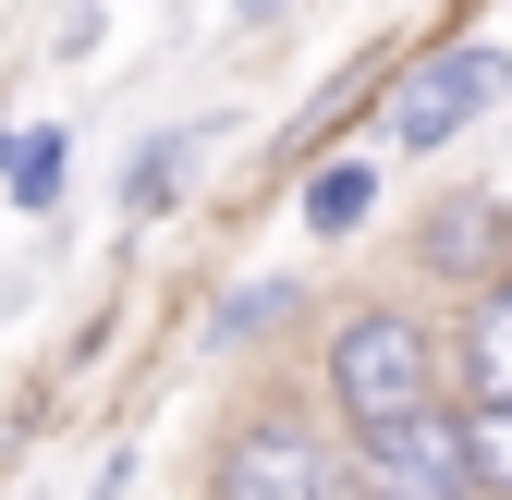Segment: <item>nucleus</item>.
I'll list each match as a JSON object with an SVG mask.
<instances>
[{"instance_id": "f257e3e1", "label": "nucleus", "mask_w": 512, "mask_h": 500, "mask_svg": "<svg viewBox=\"0 0 512 500\" xmlns=\"http://www.w3.org/2000/svg\"><path fill=\"white\" fill-rule=\"evenodd\" d=\"M330 403L366 427H403V415H439V342L403 318V305H366V318L330 330Z\"/></svg>"}, {"instance_id": "f03ea898", "label": "nucleus", "mask_w": 512, "mask_h": 500, "mask_svg": "<svg viewBox=\"0 0 512 500\" xmlns=\"http://www.w3.org/2000/svg\"><path fill=\"white\" fill-rule=\"evenodd\" d=\"M208 500H354V452L330 440L317 415H244L232 427V452L208 476Z\"/></svg>"}, {"instance_id": "7ed1b4c3", "label": "nucleus", "mask_w": 512, "mask_h": 500, "mask_svg": "<svg viewBox=\"0 0 512 500\" xmlns=\"http://www.w3.org/2000/svg\"><path fill=\"white\" fill-rule=\"evenodd\" d=\"M488 98H500V49L488 37H452V49H427V61H403V74L378 86V135H391L403 159H439Z\"/></svg>"}, {"instance_id": "20e7f679", "label": "nucleus", "mask_w": 512, "mask_h": 500, "mask_svg": "<svg viewBox=\"0 0 512 500\" xmlns=\"http://www.w3.org/2000/svg\"><path fill=\"white\" fill-rule=\"evenodd\" d=\"M354 500H476L464 464V415H403L354 440Z\"/></svg>"}, {"instance_id": "39448f33", "label": "nucleus", "mask_w": 512, "mask_h": 500, "mask_svg": "<svg viewBox=\"0 0 512 500\" xmlns=\"http://www.w3.org/2000/svg\"><path fill=\"white\" fill-rule=\"evenodd\" d=\"M415 244H427V269H439V281H488V269H500V244H512V208H500V196H452V208H427Z\"/></svg>"}, {"instance_id": "423d86ee", "label": "nucleus", "mask_w": 512, "mask_h": 500, "mask_svg": "<svg viewBox=\"0 0 512 500\" xmlns=\"http://www.w3.org/2000/svg\"><path fill=\"white\" fill-rule=\"evenodd\" d=\"M464 379H476V415H512V281L476 293V318H464Z\"/></svg>"}, {"instance_id": "0eeeda50", "label": "nucleus", "mask_w": 512, "mask_h": 500, "mask_svg": "<svg viewBox=\"0 0 512 500\" xmlns=\"http://www.w3.org/2000/svg\"><path fill=\"white\" fill-rule=\"evenodd\" d=\"M293 318H305V281H244V293H220V305H208V354H244V342L293 330Z\"/></svg>"}, {"instance_id": "6e6552de", "label": "nucleus", "mask_w": 512, "mask_h": 500, "mask_svg": "<svg viewBox=\"0 0 512 500\" xmlns=\"http://www.w3.org/2000/svg\"><path fill=\"white\" fill-rule=\"evenodd\" d=\"M61 159H74V135H61V122H25L13 159H0V196L13 208H61Z\"/></svg>"}, {"instance_id": "1a4fd4ad", "label": "nucleus", "mask_w": 512, "mask_h": 500, "mask_svg": "<svg viewBox=\"0 0 512 500\" xmlns=\"http://www.w3.org/2000/svg\"><path fill=\"white\" fill-rule=\"evenodd\" d=\"M183 159H196V122L147 135V147H135V171H122V208H135V220H147V208H171V196H183Z\"/></svg>"}, {"instance_id": "9d476101", "label": "nucleus", "mask_w": 512, "mask_h": 500, "mask_svg": "<svg viewBox=\"0 0 512 500\" xmlns=\"http://www.w3.org/2000/svg\"><path fill=\"white\" fill-rule=\"evenodd\" d=\"M366 208H378V171L366 159H330V171L305 183V232H354Z\"/></svg>"}, {"instance_id": "9b49d317", "label": "nucleus", "mask_w": 512, "mask_h": 500, "mask_svg": "<svg viewBox=\"0 0 512 500\" xmlns=\"http://www.w3.org/2000/svg\"><path fill=\"white\" fill-rule=\"evenodd\" d=\"M464 464H476V500L488 488L512 500V415H464Z\"/></svg>"}, {"instance_id": "f8f14e48", "label": "nucleus", "mask_w": 512, "mask_h": 500, "mask_svg": "<svg viewBox=\"0 0 512 500\" xmlns=\"http://www.w3.org/2000/svg\"><path fill=\"white\" fill-rule=\"evenodd\" d=\"M244 13H281V0H244Z\"/></svg>"}]
</instances>
